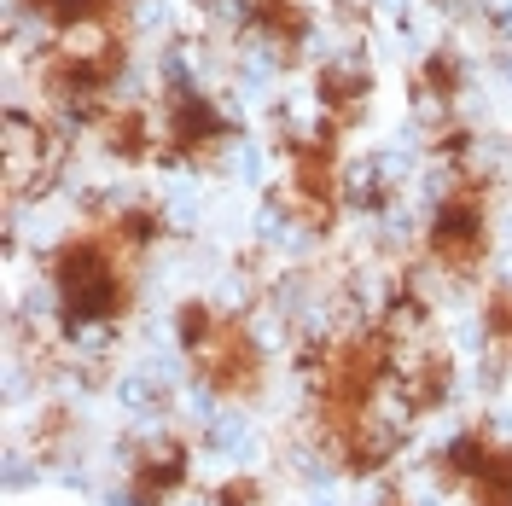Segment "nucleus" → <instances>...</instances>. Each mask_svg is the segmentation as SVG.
I'll list each match as a JSON object with an SVG mask.
<instances>
[{
    "label": "nucleus",
    "instance_id": "f257e3e1",
    "mask_svg": "<svg viewBox=\"0 0 512 506\" xmlns=\"http://www.w3.org/2000/svg\"><path fill=\"white\" fill-rule=\"evenodd\" d=\"M59 285H64V303L70 309H117V297H123V285L111 274V256L99 251V245H76V251H64L59 262Z\"/></svg>",
    "mask_w": 512,
    "mask_h": 506
},
{
    "label": "nucleus",
    "instance_id": "f03ea898",
    "mask_svg": "<svg viewBox=\"0 0 512 506\" xmlns=\"http://www.w3.org/2000/svg\"><path fill=\"white\" fill-rule=\"evenodd\" d=\"M198 355L210 361V379L222 390H251L256 384V349L245 344L239 326H216V344H204Z\"/></svg>",
    "mask_w": 512,
    "mask_h": 506
},
{
    "label": "nucleus",
    "instance_id": "7ed1b4c3",
    "mask_svg": "<svg viewBox=\"0 0 512 506\" xmlns=\"http://www.w3.org/2000/svg\"><path fill=\"white\" fill-rule=\"evenodd\" d=\"M478 245H483L478 210L472 204H448V216L437 222V251H443V262L448 268H472L478 262Z\"/></svg>",
    "mask_w": 512,
    "mask_h": 506
},
{
    "label": "nucleus",
    "instance_id": "20e7f679",
    "mask_svg": "<svg viewBox=\"0 0 512 506\" xmlns=\"http://www.w3.org/2000/svg\"><path fill=\"white\" fill-rule=\"evenodd\" d=\"M222 506H256V495H251V483H233L222 495Z\"/></svg>",
    "mask_w": 512,
    "mask_h": 506
}]
</instances>
